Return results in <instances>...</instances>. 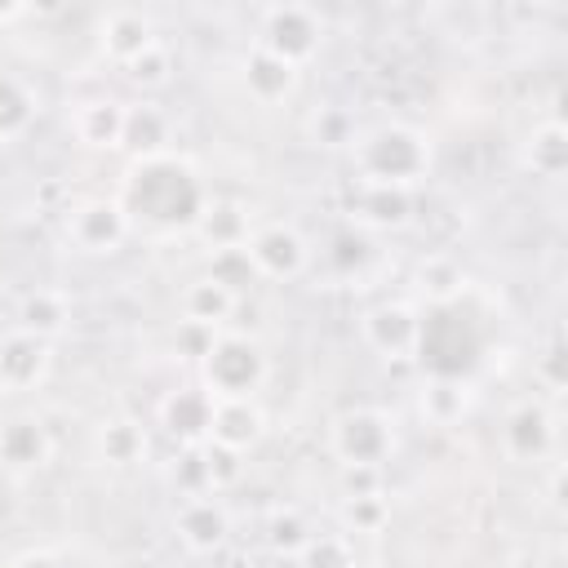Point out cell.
I'll list each match as a JSON object with an SVG mask.
<instances>
[{
  "label": "cell",
  "instance_id": "obj_1",
  "mask_svg": "<svg viewBox=\"0 0 568 568\" xmlns=\"http://www.w3.org/2000/svg\"><path fill=\"white\" fill-rule=\"evenodd\" d=\"M204 204H209V195H204L195 169L173 151L133 160L124 173V186H120L124 217L160 226V231H191L200 222Z\"/></svg>",
  "mask_w": 568,
  "mask_h": 568
},
{
  "label": "cell",
  "instance_id": "obj_2",
  "mask_svg": "<svg viewBox=\"0 0 568 568\" xmlns=\"http://www.w3.org/2000/svg\"><path fill=\"white\" fill-rule=\"evenodd\" d=\"M351 160H355V173L364 186H404L408 191L430 169V142H426V133H417L408 124H377L355 138Z\"/></svg>",
  "mask_w": 568,
  "mask_h": 568
},
{
  "label": "cell",
  "instance_id": "obj_3",
  "mask_svg": "<svg viewBox=\"0 0 568 568\" xmlns=\"http://www.w3.org/2000/svg\"><path fill=\"white\" fill-rule=\"evenodd\" d=\"M479 333L475 320L462 311V302L448 306H426L417 320V364L426 368V377H466L479 364Z\"/></svg>",
  "mask_w": 568,
  "mask_h": 568
},
{
  "label": "cell",
  "instance_id": "obj_4",
  "mask_svg": "<svg viewBox=\"0 0 568 568\" xmlns=\"http://www.w3.org/2000/svg\"><path fill=\"white\" fill-rule=\"evenodd\" d=\"M266 351L248 333H217L213 351L200 359V386L213 399H253L266 382Z\"/></svg>",
  "mask_w": 568,
  "mask_h": 568
},
{
  "label": "cell",
  "instance_id": "obj_5",
  "mask_svg": "<svg viewBox=\"0 0 568 568\" xmlns=\"http://www.w3.org/2000/svg\"><path fill=\"white\" fill-rule=\"evenodd\" d=\"M320 40H324V22L311 4H271L262 13L257 44L297 71H302V62H311L320 53Z\"/></svg>",
  "mask_w": 568,
  "mask_h": 568
},
{
  "label": "cell",
  "instance_id": "obj_6",
  "mask_svg": "<svg viewBox=\"0 0 568 568\" xmlns=\"http://www.w3.org/2000/svg\"><path fill=\"white\" fill-rule=\"evenodd\" d=\"M395 453V422L382 408H351L333 422V457L342 466H382Z\"/></svg>",
  "mask_w": 568,
  "mask_h": 568
},
{
  "label": "cell",
  "instance_id": "obj_7",
  "mask_svg": "<svg viewBox=\"0 0 568 568\" xmlns=\"http://www.w3.org/2000/svg\"><path fill=\"white\" fill-rule=\"evenodd\" d=\"M62 226H67V240H71L80 253L106 257V253H115V248L129 240V226H133V222L124 217L120 200H102V195H93V200L71 204Z\"/></svg>",
  "mask_w": 568,
  "mask_h": 568
},
{
  "label": "cell",
  "instance_id": "obj_8",
  "mask_svg": "<svg viewBox=\"0 0 568 568\" xmlns=\"http://www.w3.org/2000/svg\"><path fill=\"white\" fill-rule=\"evenodd\" d=\"M248 257H253V271L257 280H297L311 262V248L302 240L297 226L288 222H266V226H253L248 235Z\"/></svg>",
  "mask_w": 568,
  "mask_h": 568
},
{
  "label": "cell",
  "instance_id": "obj_9",
  "mask_svg": "<svg viewBox=\"0 0 568 568\" xmlns=\"http://www.w3.org/2000/svg\"><path fill=\"white\" fill-rule=\"evenodd\" d=\"M501 448L510 462H541L555 448V417L546 413V404L524 399L501 417Z\"/></svg>",
  "mask_w": 568,
  "mask_h": 568
},
{
  "label": "cell",
  "instance_id": "obj_10",
  "mask_svg": "<svg viewBox=\"0 0 568 568\" xmlns=\"http://www.w3.org/2000/svg\"><path fill=\"white\" fill-rule=\"evenodd\" d=\"M417 320H422V311L408 306V302H377L373 311H364L359 333H364V342H368L377 355L404 359V355H413V346H417Z\"/></svg>",
  "mask_w": 568,
  "mask_h": 568
},
{
  "label": "cell",
  "instance_id": "obj_11",
  "mask_svg": "<svg viewBox=\"0 0 568 568\" xmlns=\"http://www.w3.org/2000/svg\"><path fill=\"white\" fill-rule=\"evenodd\" d=\"M49 453H53V439H49V426L36 413L0 417V466L4 470L31 475L49 462Z\"/></svg>",
  "mask_w": 568,
  "mask_h": 568
},
{
  "label": "cell",
  "instance_id": "obj_12",
  "mask_svg": "<svg viewBox=\"0 0 568 568\" xmlns=\"http://www.w3.org/2000/svg\"><path fill=\"white\" fill-rule=\"evenodd\" d=\"M213 395L204 390V386H178V390H169L164 399H160V426L182 444V448H191V444H204L209 439V426H213Z\"/></svg>",
  "mask_w": 568,
  "mask_h": 568
},
{
  "label": "cell",
  "instance_id": "obj_13",
  "mask_svg": "<svg viewBox=\"0 0 568 568\" xmlns=\"http://www.w3.org/2000/svg\"><path fill=\"white\" fill-rule=\"evenodd\" d=\"M49 373V342L13 328L0 337V390H31Z\"/></svg>",
  "mask_w": 568,
  "mask_h": 568
},
{
  "label": "cell",
  "instance_id": "obj_14",
  "mask_svg": "<svg viewBox=\"0 0 568 568\" xmlns=\"http://www.w3.org/2000/svg\"><path fill=\"white\" fill-rule=\"evenodd\" d=\"M173 524H178L182 546L195 550V555H209V550H217L231 537V515H226V506L213 493L209 497H186Z\"/></svg>",
  "mask_w": 568,
  "mask_h": 568
},
{
  "label": "cell",
  "instance_id": "obj_15",
  "mask_svg": "<svg viewBox=\"0 0 568 568\" xmlns=\"http://www.w3.org/2000/svg\"><path fill=\"white\" fill-rule=\"evenodd\" d=\"M98 40H102V53L120 67H129L138 53H146L151 44H160L155 36V22L142 13V9H111L98 27Z\"/></svg>",
  "mask_w": 568,
  "mask_h": 568
},
{
  "label": "cell",
  "instance_id": "obj_16",
  "mask_svg": "<svg viewBox=\"0 0 568 568\" xmlns=\"http://www.w3.org/2000/svg\"><path fill=\"white\" fill-rule=\"evenodd\" d=\"M240 80H244V89H248L253 102H266L271 106V102H284L297 89V67H288L284 58L266 53L262 44H253L244 53V62H240Z\"/></svg>",
  "mask_w": 568,
  "mask_h": 568
},
{
  "label": "cell",
  "instance_id": "obj_17",
  "mask_svg": "<svg viewBox=\"0 0 568 568\" xmlns=\"http://www.w3.org/2000/svg\"><path fill=\"white\" fill-rule=\"evenodd\" d=\"M71 133H75L80 146L115 151L120 133H124V102H115V98H84V102H75Z\"/></svg>",
  "mask_w": 568,
  "mask_h": 568
},
{
  "label": "cell",
  "instance_id": "obj_18",
  "mask_svg": "<svg viewBox=\"0 0 568 568\" xmlns=\"http://www.w3.org/2000/svg\"><path fill=\"white\" fill-rule=\"evenodd\" d=\"M191 231L200 235V244L209 253H222V248H244L253 235V222H248V209L240 200H209Z\"/></svg>",
  "mask_w": 568,
  "mask_h": 568
},
{
  "label": "cell",
  "instance_id": "obj_19",
  "mask_svg": "<svg viewBox=\"0 0 568 568\" xmlns=\"http://www.w3.org/2000/svg\"><path fill=\"white\" fill-rule=\"evenodd\" d=\"M262 408L253 399H217L213 404V426H209V439L222 444V448H235V453H248L257 439H262Z\"/></svg>",
  "mask_w": 568,
  "mask_h": 568
},
{
  "label": "cell",
  "instance_id": "obj_20",
  "mask_svg": "<svg viewBox=\"0 0 568 568\" xmlns=\"http://www.w3.org/2000/svg\"><path fill=\"white\" fill-rule=\"evenodd\" d=\"M169 115L155 106V102H133L124 106V133H120V146L133 155V160H151V155H164L169 151Z\"/></svg>",
  "mask_w": 568,
  "mask_h": 568
},
{
  "label": "cell",
  "instance_id": "obj_21",
  "mask_svg": "<svg viewBox=\"0 0 568 568\" xmlns=\"http://www.w3.org/2000/svg\"><path fill=\"white\" fill-rule=\"evenodd\" d=\"M470 377H426L422 382V395H417V408L430 426H457L466 413H470Z\"/></svg>",
  "mask_w": 568,
  "mask_h": 568
},
{
  "label": "cell",
  "instance_id": "obj_22",
  "mask_svg": "<svg viewBox=\"0 0 568 568\" xmlns=\"http://www.w3.org/2000/svg\"><path fill=\"white\" fill-rule=\"evenodd\" d=\"M67 320H71V302L58 288H31L18 306V328L40 337V342H53L67 328Z\"/></svg>",
  "mask_w": 568,
  "mask_h": 568
},
{
  "label": "cell",
  "instance_id": "obj_23",
  "mask_svg": "<svg viewBox=\"0 0 568 568\" xmlns=\"http://www.w3.org/2000/svg\"><path fill=\"white\" fill-rule=\"evenodd\" d=\"M235 306H240V297H235V293H226L222 284H213L209 275H200V280H191V284L182 288V320H195V324L222 328V324L235 315Z\"/></svg>",
  "mask_w": 568,
  "mask_h": 568
},
{
  "label": "cell",
  "instance_id": "obj_24",
  "mask_svg": "<svg viewBox=\"0 0 568 568\" xmlns=\"http://www.w3.org/2000/svg\"><path fill=\"white\" fill-rule=\"evenodd\" d=\"M413 213V195L404 186H359V200H355V217L364 226H377V231H390V226H404Z\"/></svg>",
  "mask_w": 568,
  "mask_h": 568
},
{
  "label": "cell",
  "instance_id": "obj_25",
  "mask_svg": "<svg viewBox=\"0 0 568 568\" xmlns=\"http://www.w3.org/2000/svg\"><path fill=\"white\" fill-rule=\"evenodd\" d=\"M98 457L106 466H138L146 457V430L133 417H111L98 426Z\"/></svg>",
  "mask_w": 568,
  "mask_h": 568
},
{
  "label": "cell",
  "instance_id": "obj_26",
  "mask_svg": "<svg viewBox=\"0 0 568 568\" xmlns=\"http://www.w3.org/2000/svg\"><path fill=\"white\" fill-rule=\"evenodd\" d=\"M524 160L537 178H559L568 169V129L559 120H546L528 133V146H524Z\"/></svg>",
  "mask_w": 568,
  "mask_h": 568
},
{
  "label": "cell",
  "instance_id": "obj_27",
  "mask_svg": "<svg viewBox=\"0 0 568 568\" xmlns=\"http://www.w3.org/2000/svg\"><path fill=\"white\" fill-rule=\"evenodd\" d=\"M462 288H466V275L453 257L435 253L417 266V293L430 302V306H448V302H462Z\"/></svg>",
  "mask_w": 568,
  "mask_h": 568
},
{
  "label": "cell",
  "instance_id": "obj_28",
  "mask_svg": "<svg viewBox=\"0 0 568 568\" xmlns=\"http://www.w3.org/2000/svg\"><path fill=\"white\" fill-rule=\"evenodd\" d=\"M31 120H36V93L18 75L0 71V142L22 138L31 129Z\"/></svg>",
  "mask_w": 568,
  "mask_h": 568
},
{
  "label": "cell",
  "instance_id": "obj_29",
  "mask_svg": "<svg viewBox=\"0 0 568 568\" xmlns=\"http://www.w3.org/2000/svg\"><path fill=\"white\" fill-rule=\"evenodd\" d=\"M213 284H222L226 293L244 297L253 284H257V271H253V257L248 248H222V253H209V271H204Z\"/></svg>",
  "mask_w": 568,
  "mask_h": 568
},
{
  "label": "cell",
  "instance_id": "obj_30",
  "mask_svg": "<svg viewBox=\"0 0 568 568\" xmlns=\"http://www.w3.org/2000/svg\"><path fill=\"white\" fill-rule=\"evenodd\" d=\"M169 484L182 493V497H209L213 493V479H209V462H204V444H191L173 457L169 466Z\"/></svg>",
  "mask_w": 568,
  "mask_h": 568
},
{
  "label": "cell",
  "instance_id": "obj_31",
  "mask_svg": "<svg viewBox=\"0 0 568 568\" xmlns=\"http://www.w3.org/2000/svg\"><path fill=\"white\" fill-rule=\"evenodd\" d=\"M306 541H311V528H306V519H302L297 510H275V515L266 519V546H271L280 559H297Z\"/></svg>",
  "mask_w": 568,
  "mask_h": 568
},
{
  "label": "cell",
  "instance_id": "obj_32",
  "mask_svg": "<svg viewBox=\"0 0 568 568\" xmlns=\"http://www.w3.org/2000/svg\"><path fill=\"white\" fill-rule=\"evenodd\" d=\"M302 568H355V550H351V537L342 532H311V541L302 546Z\"/></svg>",
  "mask_w": 568,
  "mask_h": 568
},
{
  "label": "cell",
  "instance_id": "obj_33",
  "mask_svg": "<svg viewBox=\"0 0 568 568\" xmlns=\"http://www.w3.org/2000/svg\"><path fill=\"white\" fill-rule=\"evenodd\" d=\"M342 524H346V532H382L390 524V501L382 493H373V497H342Z\"/></svg>",
  "mask_w": 568,
  "mask_h": 568
},
{
  "label": "cell",
  "instance_id": "obj_34",
  "mask_svg": "<svg viewBox=\"0 0 568 568\" xmlns=\"http://www.w3.org/2000/svg\"><path fill=\"white\" fill-rule=\"evenodd\" d=\"M124 75H129L138 89H164L169 75H173V53H169V44H151L146 53H138V58L124 67Z\"/></svg>",
  "mask_w": 568,
  "mask_h": 568
},
{
  "label": "cell",
  "instance_id": "obj_35",
  "mask_svg": "<svg viewBox=\"0 0 568 568\" xmlns=\"http://www.w3.org/2000/svg\"><path fill=\"white\" fill-rule=\"evenodd\" d=\"M217 333H222V328H209V324H195V320H178V328H173V351H178L182 359H195V364H200V359L213 351Z\"/></svg>",
  "mask_w": 568,
  "mask_h": 568
},
{
  "label": "cell",
  "instance_id": "obj_36",
  "mask_svg": "<svg viewBox=\"0 0 568 568\" xmlns=\"http://www.w3.org/2000/svg\"><path fill=\"white\" fill-rule=\"evenodd\" d=\"M204 462H209V479H213V493L217 488H231L240 475H244V453L235 448H222L213 439H204Z\"/></svg>",
  "mask_w": 568,
  "mask_h": 568
},
{
  "label": "cell",
  "instance_id": "obj_37",
  "mask_svg": "<svg viewBox=\"0 0 568 568\" xmlns=\"http://www.w3.org/2000/svg\"><path fill=\"white\" fill-rule=\"evenodd\" d=\"M328 262L337 266V271H359L364 262H368V240L364 235H355V231H342V235H333V244H328Z\"/></svg>",
  "mask_w": 568,
  "mask_h": 568
},
{
  "label": "cell",
  "instance_id": "obj_38",
  "mask_svg": "<svg viewBox=\"0 0 568 568\" xmlns=\"http://www.w3.org/2000/svg\"><path fill=\"white\" fill-rule=\"evenodd\" d=\"M315 142L324 146H355V124L346 111H320L315 115Z\"/></svg>",
  "mask_w": 568,
  "mask_h": 568
},
{
  "label": "cell",
  "instance_id": "obj_39",
  "mask_svg": "<svg viewBox=\"0 0 568 568\" xmlns=\"http://www.w3.org/2000/svg\"><path fill=\"white\" fill-rule=\"evenodd\" d=\"M382 493V466H342V497Z\"/></svg>",
  "mask_w": 568,
  "mask_h": 568
},
{
  "label": "cell",
  "instance_id": "obj_40",
  "mask_svg": "<svg viewBox=\"0 0 568 568\" xmlns=\"http://www.w3.org/2000/svg\"><path fill=\"white\" fill-rule=\"evenodd\" d=\"M564 342L559 337H550V346L541 351V364H537V377H541V386L546 390H564V382H568V373H564Z\"/></svg>",
  "mask_w": 568,
  "mask_h": 568
},
{
  "label": "cell",
  "instance_id": "obj_41",
  "mask_svg": "<svg viewBox=\"0 0 568 568\" xmlns=\"http://www.w3.org/2000/svg\"><path fill=\"white\" fill-rule=\"evenodd\" d=\"M9 568H62V559H58L53 550H27V555H18Z\"/></svg>",
  "mask_w": 568,
  "mask_h": 568
},
{
  "label": "cell",
  "instance_id": "obj_42",
  "mask_svg": "<svg viewBox=\"0 0 568 568\" xmlns=\"http://www.w3.org/2000/svg\"><path fill=\"white\" fill-rule=\"evenodd\" d=\"M501 568H546V564H541L537 555H510V559H506Z\"/></svg>",
  "mask_w": 568,
  "mask_h": 568
},
{
  "label": "cell",
  "instance_id": "obj_43",
  "mask_svg": "<svg viewBox=\"0 0 568 568\" xmlns=\"http://www.w3.org/2000/svg\"><path fill=\"white\" fill-rule=\"evenodd\" d=\"M22 13H31V9L27 4H0V27L13 22V18H22Z\"/></svg>",
  "mask_w": 568,
  "mask_h": 568
},
{
  "label": "cell",
  "instance_id": "obj_44",
  "mask_svg": "<svg viewBox=\"0 0 568 568\" xmlns=\"http://www.w3.org/2000/svg\"><path fill=\"white\" fill-rule=\"evenodd\" d=\"M355 568H373V564H355Z\"/></svg>",
  "mask_w": 568,
  "mask_h": 568
}]
</instances>
